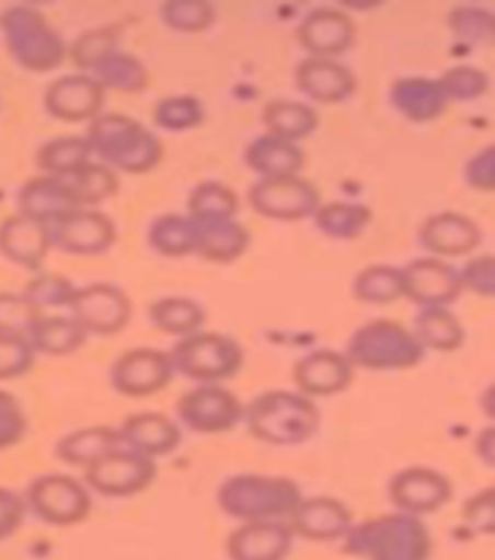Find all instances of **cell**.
<instances>
[{
  "label": "cell",
  "instance_id": "cell-1",
  "mask_svg": "<svg viewBox=\"0 0 495 560\" xmlns=\"http://www.w3.org/2000/svg\"><path fill=\"white\" fill-rule=\"evenodd\" d=\"M248 433L272 446L304 445L322 425L318 404L298 390L272 388L244 406Z\"/></svg>",
  "mask_w": 495,
  "mask_h": 560
},
{
  "label": "cell",
  "instance_id": "cell-2",
  "mask_svg": "<svg viewBox=\"0 0 495 560\" xmlns=\"http://www.w3.org/2000/svg\"><path fill=\"white\" fill-rule=\"evenodd\" d=\"M343 552L358 560H429L434 539L422 518L395 512L353 524Z\"/></svg>",
  "mask_w": 495,
  "mask_h": 560
},
{
  "label": "cell",
  "instance_id": "cell-3",
  "mask_svg": "<svg viewBox=\"0 0 495 560\" xmlns=\"http://www.w3.org/2000/svg\"><path fill=\"white\" fill-rule=\"evenodd\" d=\"M304 499L295 479L285 476L239 474L225 479L215 501L225 516L240 522H287Z\"/></svg>",
  "mask_w": 495,
  "mask_h": 560
},
{
  "label": "cell",
  "instance_id": "cell-4",
  "mask_svg": "<svg viewBox=\"0 0 495 560\" xmlns=\"http://www.w3.org/2000/svg\"><path fill=\"white\" fill-rule=\"evenodd\" d=\"M91 153L126 174H146L163 159V145L143 124L120 113H105L91 120L88 130Z\"/></svg>",
  "mask_w": 495,
  "mask_h": 560
},
{
  "label": "cell",
  "instance_id": "cell-5",
  "mask_svg": "<svg viewBox=\"0 0 495 560\" xmlns=\"http://www.w3.org/2000/svg\"><path fill=\"white\" fill-rule=\"evenodd\" d=\"M345 355L355 370L405 371L422 363L426 350L405 325L393 319H373L350 335Z\"/></svg>",
  "mask_w": 495,
  "mask_h": 560
},
{
  "label": "cell",
  "instance_id": "cell-6",
  "mask_svg": "<svg viewBox=\"0 0 495 560\" xmlns=\"http://www.w3.org/2000/svg\"><path fill=\"white\" fill-rule=\"evenodd\" d=\"M169 355L174 373L202 385H219L221 381L237 377L244 365V350L239 340L214 330H198L182 337Z\"/></svg>",
  "mask_w": 495,
  "mask_h": 560
},
{
  "label": "cell",
  "instance_id": "cell-7",
  "mask_svg": "<svg viewBox=\"0 0 495 560\" xmlns=\"http://www.w3.org/2000/svg\"><path fill=\"white\" fill-rule=\"evenodd\" d=\"M27 511L55 527L80 526L90 518L93 497L85 483L68 474H45L25 491Z\"/></svg>",
  "mask_w": 495,
  "mask_h": 560
},
{
  "label": "cell",
  "instance_id": "cell-8",
  "mask_svg": "<svg viewBox=\"0 0 495 560\" xmlns=\"http://www.w3.org/2000/svg\"><path fill=\"white\" fill-rule=\"evenodd\" d=\"M158 479V464L148 456L118 446L83 470L85 487L107 499H130Z\"/></svg>",
  "mask_w": 495,
  "mask_h": 560
},
{
  "label": "cell",
  "instance_id": "cell-9",
  "mask_svg": "<svg viewBox=\"0 0 495 560\" xmlns=\"http://www.w3.org/2000/svg\"><path fill=\"white\" fill-rule=\"evenodd\" d=\"M248 203L254 213L281 223H298L314 217L322 196L314 184L302 176L260 178L248 190Z\"/></svg>",
  "mask_w": 495,
  "mask_h": 560
},
{
  "label": "cell",
  "instance_id": "cell-10",
  "mask_svg": "<svg viewBox=\"0 0 495 560\" xmlns=\"http://www.w3.org/2000/svg\"><path fill=\"white\" fill-rule=\"evenodd\" d=\"M176 416L192 433L221 435L237 429L244 418V404L221 385H199L176 400Z\"/></svg>",
  "mask_w": 495,
  "mask_h": 560
},
{
  "label": "cell",
  "instance_id": "cell-11",
  "mask_svg": "<svg viewBox=\"0 0 495 560\" xmlns=\"http://www.w3.org/2000/svg\"><path fill=\"white\" fill-rule=\"evenodd\" d=\"M72 319L88 335L113 337L128 327L133 319L134 305L130 296L111 282H91L74 289L68 302Z\"/></svg>",
  "mask_w": 495,
  "mask_h": 560
},
{
  "label": "cell",
  "instance_id": "cell-12",
  "mask_svg": "<svg viewBox=\"0 0 495 560\" xmlns=\"http://www.w3.org/2000/svg\"><path fill=\"white\" fill-rule=\"evenodd\" d=\"M174 368L169 352L151 347H136L116 358L108 380L111 387L126 398L159 395L173 383Z\"/></svg>",
  "mask_w": 495,
  "mask_h": 560
},
{
  "label": "cell",
  "instance_id": "cell-13",
  "mask_svg": "<svg viewBox=\"0 0 495 560\" xmlns=\"http://www.w3.org/2000/svg\"><path fill=\"white\" fill-rule=\"evenodd\" d=\"M453 481L429 466H408L389 479L388 497L396 512L416 518L444 511L453 499Z\"/></svg>",
  "mask_w": 495,
  "mask_h": 560
},
{
  "label": "cell",
  "instance_id": "cell-14",
  "mask_svg": "<svg viewBox=\"0 0 495 560\" xmlns=\"http://www.w3.org/2000/svg\"><path fill=\"white\" fill-rule=\"evenodd\" d=\"M403 298L422 307H447L462 294L461 275L438 257H421L401 269Z\"/></svg>",
  "mask_w": 495,
  "mask_h": 560
},
{
  "label": "cell",
  "instance_id": "cell-15",
  "mask_svg": "<svg viewBox=\"0 0 495 560\" xmlns=\"http://www.w3.org/2000/svg\"><path fill=\"white\" fill-rule=\"evenodd\" d=\"M50 244L70 256H101L115 246L116 226L108 214L78 209L55 223Z\"/></svg>",
  "mask_w": 495,
  "mask_h": 560
},
{
  "label": "cell",
  "instance_id": "cell-16",
  "mask_svg": "<svg viewBox=\"0 0 495 560\" xmlns=\"http://www.w3.org/2000/svg\"><path fill=\"white\" fill-rule=\"evenodd\" d=\"M355 380V368L347 355L331 348H320L302 355L292 365V381L298 393L308 398H330L345 393Z\"/></svg>",
  "mask_w": 495,
  "mask_h": 560
},
{
  "label": "cell",
  "instance_id": "cell-17",
  "mask_svg": "<svg viewBox=\"0 0 495 560\" xmlns=\"http://www.w3.org/2000/svg\"><path fill=\"white\" fill-rule=\"evenodd\" d=\"M287 524L295 537H300L304 541L333 544L347 536L355 520L350 509L341 499L315 494L298 503L297 511L290 514Z\"/></svg>",
  "mask_w": 495,
  "mask_h": 560
},
{
  "label": "cell",
  "instance_id": "cell-18",
  "mask_svg": "<svg viewBox=\"0 0 495 560\" xmlns=\"http://www.w3.org/2000/svg\"><path fill=\"white\" fill-rule=\"evenodd\" d=\"M355 20L341 9L322 7L306 14L297 27L300 47L312 58H333L345 55L356 43Z\"/></svg>",
  "mask_w": 495,
  "mask_h": 560
},
{
  "label": "cell",
  "instance_id": "cell-19",
  "mask_svg": "<svg viewBox=\"0 0 495 560\" xmlns=\"http://www.w3.org/2000/svg\"><path fill=\"white\" fill-rule=\"evenodd\" d=\"M295 547V534L287 522H242L232 529L225 551L229 560H287Z\"/></svg>",
  "mask_w": 495,
  "mask_h": 560
},
{
  "label": "cell",
  "instance_id": "cell-20",
  "mask_svg": "<svg viewBox=\"0 0 495 560\" xmlns=\"http://www.w3.org/2000/svg\"><path fill=\"white\" fill-rule=\"evenodd\" d=\"M107 91L93 75H65L50 83L45 107L65 122H83L101 115Z\"/></svg>",
  "mask_w": 495,
  "mask_h": 560
},
{
  "label": "cell",
  "instance_id": "cell-21",
  "mask_svg": "<svg viewBox=\"0 0 495 560\" xmlns=\"http://www.w3.org/2000/svg\"><path fill=\"white\" fill-rule=\"evenodd\" d=\"M118 431L120 445L151 460L173 454L182 443V429L166 413L138 412L124 418Z\"/></svg>",
  "mask_w": 495,
  "mask_h": 560
},
{
  "label": "cell",
  "instance_id": "cell-22",
  "mask_svg": "<svg viewBox=\"0 0 495 560\" xmlns=\"http://www.w3.org/2000/svg\"><path fill=\"white\" fill-rule=\"evenodd\" d=\"M295 82L302 95L320 105L345 103L358 88L353 70L331 58H304L297 67Z\"/></svg>",
  "mask_w": 495,
  "mask_h": 560
},
{
  "label": "cell",
  "instance_id": "cell-23",
  "mask_svg": "<svg viewBox=\"0 0 495 560\" xmlns=\"http://www.w3.org/2000/svg\"><path fill=\"white\" fill-rule=\"evenodd\" d=\"M418 240L434 257L467 256L480 246L482 229L467 214L444 211L422 223Z\"/></svg>",
  "mask_w": 495,
  "mask_h": 560
},
{
  "label": "cell",
  "instance_id": "cell-24",
  "mask_svg": "<svg viewBox=\"0 0 495 560\" xmlns=\"http://www.w3.org/2000/svg\"><path fill=\"white\" fill-rule=\"evenodd\" d=\"M16 22H10V30L22 35H10L14 52L20 55V62L32 70H50L65 57V45L42 16L27 10H14Z\"/></svg>",
  "mask_w": 495,
  "mask_h": 560
},
{
  "label": "cell",
  "instance_id": "cell-25",
  "mask_svg": "<svg viewBox=\"0 0 495 560\" xmlns=\"http://www.w3.org/2000/svg\"><path fill=\"white\" fill-rule=\"evenodd\" d=\"M20 203H22V217H27L45 226L49 223H58L67 214L80 209L70 184L55 176H45V178L30 182L20 194Z\"/></svg>",
  "mask_w": 495,
  "mask_h": 560
},
{
  "label": "cell",
  "instance_id": "cell-26",
  "mask_svg": "<svg viewBox=\"0 0 495 560\" xmlns=\"http://www.w3.org/2000/svg\"><path fill=\"white\" fill-rule=\"evenodd\" d=\"M244 163L262 178H283L300 176L306 165V155L298 143L265 133L248 143L244 149Z\"/></svg>",
  "mask_w": 495,
  "mask_h": 560
},
{
  "label": "cell",
  "instance_id": "cell-27",
  "mask_svg": "<svg viewBox=\"0 0 495 560\" xmlns=\"http://www.w3.org/2000/svg\"><path fill=\"white\" fill-rule=\"evenodd\" d=\"M389 100L399 115L413 122H429L444 115L449 100L438 80L428 78H405L396 80L389 91Z\"/></svg>",
  "mask_w": 495,
  "mask_h": 560
},
{
  "label": "cell",
  "instance_id": "cell-28",
  "mask_svg": "<svg viewBox=\"0 0 495 560\" xmlns=\"http://www.w3.org/2000/svg\"><path fill=\"white\" fill-rule=\"evenodd\" d=\"M120 446V438L115 428L108 425H91V428L76 429L68 433L55 445V456L58 462L74 466V468H90L91 464L101 460L105 454Z\"/></svg>",
  "mask_w": 495,
  "mask_h": 560
},
{
  "label": "cell",
  "instance_id": "cell-29",
  "mask_svg": "<svg viewBox=\"0 0 495 560\" xmlns=\"http://www.w3.org/2000/svg\"><path fill=\"white\" fill-rule=\"evenodd\" d=\"M50 246V232L45 224L32 221L27 217L12 219L2 226L0 247L7 256L24 265L27 269H37L47 256Z\"/></svg>",
  "mask_w": 495,
  "mask_h": 560
},
{
  "label": "cell",
  "instance_id": "cell-30",
  "mask_svg": "<svg viewBox=\"0 0 495 560\" xmlns=\"http://www.w3.org/2000/svg\"><path fill=\"white\" fill-rule=\"evenodd\" d=\"M262 124L269 136L298 143L318 130L320 116L314 108L300 101L273 100L265 103Z\"/></svg>",
  "mask_w": 495,
  "mask_h": 560
},
{
  "label": "cell",
  "instance_id": "cell-31",
  "mask_svg": "<svg viewBox=\"0 0 495 560\" xmlns=\"http://www.w3.org/2000/svg\"><path fill=\"white\" fill-rule=\"evenodd\" d=\"M196 223V221H194ZM198 224V254L211 264L229 265L244 256L250 247V231L237 219Z\"/></svg>",
  "mask_w": 495,
  "mask_h": 560
},
{
  "label": "cell",
  "instance_id": "cell-32",
  "mask_svg": "<svg viewBox=\"0 0 495 560\" xmlns=\"http://www.w3.org/2000/svg\"><path fill=\"white\" fill-rule=\"evenodd\" d=\"M198 224L188 214H161L149 224L148 244L163 257H186L198 252Z\"/></svg>",
  "mask_w": 495,
  "mask_h": 560
},
{
  "label": "cell",
  "instance_id": "cell-33",
  "mask_svg": "<svg viewBox=\"0 0 495 560\" xmlns=\"http://www.w3.org/2000/svg\"><path fill=\"white\" fill-rule=\"evenodd\" d=\"M148 317L156 329L171 337H188L206 325V310L188 296L159 298L149 305Z\"/></svg>",
  "mask_w": 495,
  "mask_h": 560
},
{
  "label": "cell",
  "instance_id": "cell-34",
  "mask_svg": "<svg viewBox=\"0 0 495 560\" xmlns=\"http://www.w3.org/2000/svg\"><path fill=\"white\" fill-rule=\"evenodd\" d=\"M413 323L414 337L424 350L454 352L464 345V327L447 307H422Z\"/></svg>",
  "mask_w": 495,
  "mask_h": 560
},
{
  "label": "cell",
  "instance_id": "cell-35",
  "mask_svg": "<svg viewBox=\"0 0 495 560\" xmlns=\"http://www.w3.org/2000/svg\"><path fill=\"white\" fill-rule=\"evenodd\" d=\"M30 335H32L30 342L35 352L55 355V358L74 354L76 350H80L88 340V332L72 317H58V315L53 317L37 315L30 327Z\"/></svg>",
  "mask_w": 495,
  "mask_h": 560
},
{
  "label": "cell",
  "instance_id": "cell-36",
  "mask_svg": "<svg viewBox=\"0 0 495 560\" xmlns=\"http://www.w3.org/2000/svg\"><path fill=\"white\" fill-rule=\"evenodd\" d=\"M239 209L237 191L223 182H202L188 198V217L199 224L232 221L237 219Z\"/></svg>",
  "mask_w": 495,
  "mask_h": 560
},
{
  "label": "cell",
  "instance_id": "cell-37",
  "mask_svg": "<svg viewBox=\"0 0 495 560\" xmlns=\"http://www.w3.org/2000/svg\"><path fill=\"white\" fill-rule=\"evenodd\" d=\"M315 226L331 240H355L370 224L371 211L360 203L331 201L322 203L314 214Z\"/></svg>",
  "mask_w": 495,
  "mask_h": 560
},
{
  "label": "cell",
  "instance_id": "cell-38",
  "mask_svg": "<svg viewBox=\"0 0 495 560\" xmlns=\"http://www.w3.org/2000/svg\"><path fill=\"white\" fill-rule=\"evenodd\" d=\"M353 294L364 304H393L403 298V271L395 265H370L353 280Z\"/></svg>",
  "mask_w": 495,
  "mask_h": 560
},
{
  "label": "cell",
  "instance_id": "cell-39",
  "mask_svg": "<svg viewBox=\"0 0 495 560\" xmlns=\"http://www.w3.org/2000/svg\"><path fill=\"white\" fill-rule=\"evenodd\" d=\"M93 70H95V80L105 88V91L140 93L148 88L146 67L138 58L123 50H111Z\"/></svg>",
  "mask_w": 495,
  "mask_h": 560
},
{
  "label": "cell",
  "instance_id": "cell-40",
  "mask_svg": "<svg viewBox=\"0 0 495 560\" xmlns=\"http://www.w3.org/2000/svg\"><path fill=\"white\" fill-rule=\"evenodd\" d=\"M91 149L85 138H60L43 145L37 165L55 178H70L90 163Z\"/></svg>",
  "mask_w": 495,
  "mask_h": 560
},
{
  "label": "cell",
  "instance_id": "cell-41",
  "mask_svg": "<svg viewBox=\"0 0 495 560\" xmlns=\"http://www.w3.org/2000/svg\"><path fill=\"white\" fill-rule=\"evenodd\" d=\"M70 188L74 191L80 207L101 206L107 199L115 198L120 188V182L113 168L100 163H88L74 176H70Z\"/></svg>",
  "mask_w": 495,
  "mask_h": 560
},
{
  "label": "cell",
  "instance_id": "cell-42",
  "mask_svg": "<svg viewBox=\"0 0 495 560\" xmlns=\"http://www.w3.org/2000/svg\"><path fill=\"white\" fill-rule=\"evenodd\" d=\"M206 118V108L194 95H169L153 107V124L166 132H186L198 128Z\"/></svg>",
  "mask_w": 495,
  "mask_h": 560
},
{
  "label": "cell",
  "instance_id": "cell-43",
  "mask_svg": "<svg viewBox=\"0 0 495 560\" xmlns=\"http://www.w3.org/2000/svg\"><path fill=\"white\" fill-rule=\"evenodd\" d=\"M163 24L179 34H204L215 24L217 10L204 0H169L161 7Z\"/></svg>",
  "mask_w": 495,
  "mask_h": 560
},
{
  "label": "cell",
  "instance_id": "cell-44",
  "mask_svg": "<svg viewBox=\"0 0 495 560\" xmlns=\"http://www.w3.org/2000/svg\"><path fill=\"white\" fill-rule=\"evenodd\" d=\"M34 362V347L24 335L0 332V381L24 377Z\"/></svg>",
  "mask_w": 495,
  "mask_h": 560
},
{
  "label": "cell",
  "instance_id": "cell-45",
  "mask_svg": "<svg viewBox=\"0 0 495 560\" xmlns=\"http://www.w3.org/2000/svg\"><path fill=\"white\" fill-rule=\"evenodd\" d=\"M438 82L441 90L446 91L449 103L479 100L490 88V78L486 72L472 67L451 68L439 78Z\"/></svg>",
  "mask_w": 495,
  "mask_h": 560
},
{
  "label": "cell",
  "instance_id": "cell-46",
  "mask_svg": "<svg viewBox=\"0 0 495 560\" xmlns=\"http://www.w3.org/2000/svg\"><path fill=\"white\" fill-rule=\"evenodd\" d=\"M116 39L118 34L113 27H101L83 34L72 49V57L78 68L93 70L111 50L116 49Z\"/></svg>",
  "mask_w": 495,
  "mask_h": 560
},
{
  "label": "cell",
  "instance_id": "cell-47",
  "mask_svg": "<svg viewBox=\"0 0 495 560\" xmlns=\"http://www.w3.org/2000/svg\"><path fill=\"white\" fill-rule=\"evenodd\" d=\"M27 433V418L14 396L0 390V453L22 443Z\"/></svg>",
  "mask_w": 495,
  "mask_h": 560
},
{
  "label": "cell",
  "instance_id": "cell-48",
  "mask_svg": "<svg viewBox=\"0 0 495 560\" xmlns=\"http://www.w3.org/2000/svg\"><path fill=\"white\" fill-rule=\"evenodd\" d=\"M462 520L479 536L494 534V487H486L467 499L462 504Z\"/></svg>",
  "mask_w": 495,
  "mask_h": 560
},
{
  "label": "cell",
  "instance_id": "cell-49",
  "mask_svg": "<svg viewBox=\"0 0 495 560\" xmlns=\"http://www.w3.org/2000/svg\"><path fill=\"white\" fill-rule=\"evenodd\" d=\"M449 24H451L454 35L464 37L469 42H482L494 32L492 14L486 10L469 9V7L467 9L464 7L454 9Z\"/></svg>",
  "mask_w": 495,
  "mask_h": 560
},
{
  "label": "cell",
  "instance_id": "cell-50",
  "mask_svg": "<svg viewBox=\"0 0 495 560\" xmlns=\"http://www.w3.org/2000/svg\"><path fill=\"white\" fill-rule=\"evenodd\" d=\"M37 315V310L25 298L0 296V332L24 335Z\"/></svg>",
  "mask_w": 495,
  "mask_h": 560
},
{
  "label": "cell",
  "instance_id": "cell-51",
  "mask_svg": "<svg viewBox=\"0 0 495 560\" xmlns=\"http://www.w3.org/2000/svg\"><path fill=\"white\" fill-rule=\"evenodd\" d=\"M27 504L22 494L10 487L0 486V544L9 541L24 526Z\"/></svg>",
  "mask_w": 495,
  "mask_h": 560
},
{
  "label": "cell",
  "instance_id": "cell-52",
  "mask_svg": "<svg viewBox=\"0 0 495 560\" xmlns=\"http://www.w3.org/2000/svg\"><path fill=\"white\" fill-rule=\"evenodd\" d=\"M462 280V289H469L482 298L494 296L495 289V261L494 256H480L464 265L459 271Z\"/></svg>",
  "mask_w": 495,
  "mask_h": 560
},
{
  "label": "cell",
  "instance_id": "cell-53",
  "mask_svg": "<svg viewBox=\"0 0 495 560\" xmlns=\"http://www.w3.org/2000/svg\"><path fill=\"white\" fill-rule=\"evenodd\" d=\"M464 178L474 190H494V145H486L467 163Z\"/></svg>",
  "mask_w": 495,
  "mask_h": 560
},
{
  "label": "cell",
  "instance_id": "cell-54",
  "mask_svg": "<svg viewBox=\"0 0 495 560\" xmlns=\"http://www.w3.org/2000/svg\"><path fill=\"white\" fill-rule=\"evenodd\" d=\"M34 296L25 298L35 310H39L42 305H68L74 287L67 279L60 277H47V279L37 280L35 284Z\"/></svg>",
  "mask_w": 495,
  "mask_h": 560
},
{
  "label": "cell",
  "instance_id": "cell-55",
  "mask_svg": "<svg viewBox=\"0 0 495 560\" xmlns=\"http://www.w3.org/2000/svg\"><path fill=\"white\" fill-rule=\"evenodd\" d=\"M494 428L490 425V428L482 429L479 439H476V454H479L480 460L486 464L487 468L494 466Z\"/></svg>",
  "mask_w": 495,
  "mask_h": 560
}]
</instances>
